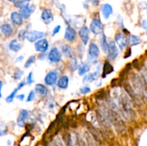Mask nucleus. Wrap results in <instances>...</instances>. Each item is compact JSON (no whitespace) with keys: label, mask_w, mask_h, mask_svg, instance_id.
I'll use <instances>...</instances> for the list:
<instances>
[{"label":"nucleus","mask_w":147,"mask_h":146,"mask_svg":"<svg viewBox=\"0 0 147 146\" xmlns=\"http://www.w3.org/2000/svg\"><path fill=\"white\" fill-rule=\"evenodd\" d=\"M90 70V67L87 63H82L78 67V72L80 76H84L85 74H87Z\"/></svg>","instance_id":"obj_25"},{"label":"nucleus","mask_w":147,"mask_h":146,"mask_svg":"<svg viewBox=\"0 0 147 146\" xmlns=\"http://www.w3.org/2000/svg\"><path fill=\"white\" fill-rule=\"evenodd\" d=\"M24 1H32V0H24Z\"/></svg>","instance_id":"obj_51"},{"label":"nucleus","mask_w":147,"mask_h":146,"mask_svg":"<svg viewBox=\"0 0 147 146\" xmlns=\"http://www.w3.org/2000/svg\"><path fill=\"white\" fill-rule=\"evenodd\" d=\"M131 87L133 88V90H134L135 92L136 93V94H139V95L144 96L146 97V94L144 92H146V90L144 89L143 87V82H142V80L139 77V76L138 74H135L134 72H132V74H131Z\"/></svg>","instance_id":"obj_2"},{"label":"nucleus","mask_w":147,"mask_h":146,"mask_svg":"<svg viewBox=\"0 0 147 146\" xmlns=\"http://www.w3.org/2000/svg\"><path fill=\"white\" fill-rule=\"evenodd\" d=\"M88 57H90V60H96L100 54V50H99L98 46L95 43H90L88 47Z\"/></svg>","instance_id":"obj_12"},{"label":"nucleus","mask_w":147,"mask_h":146,"mask_svg":"<svg viewBox=\"0 0 147 146\" xmlns=\"http://www.w3.org/2000/svg\"><path fill=\"white\" fill-rule=\"evenodd\" d=\"M142 27H143L144 29H145V30L146 29L147 25H146V19H144V20H143V21H142Z\"/></svg>","instance_id":"obj_47"},{"label":"nucleus","mask_w":147,"mask_h":146,"mask_svg":"<svg viewBox=\"0 0 147 146\" xmlns=\"http://www.w3.org/2000/svg\"><path fill=\"white\" fill-rule=\"evenodd\" d=\"M10 19H11L13 24H16V25L20 26L23 23V18L22 17L20 12H17V11H13V12H11V15H10Z\"/></svg>","instance_id":"obj_20"},{"label":"nucleus","mask_w":147,"mask_h":146,"mask_svg":"<svg viewBox=\"0 0 147 146\" xmlns=\"http://www.w3.org/2000/svg\"><path fill=\"white\" fill-rule=\"evenodd\" d=\"M23 74H24V72H23V70H22L20 68H17L15 71H14V79H15L16 80H21Z\"/></svg>","instance_id":"obj_33"},{"label":"nucleus","mask_w":147,"mask_h":146,"mask_svg":"<svg viewBox=\"0 0 147 146\" xmlns=\"http://www.w3.org/2000/svg\"><path fill=\"white\" fill-rule=\"evenodd\" d=\"M35 92H34V90H31V91L29 92L28 94V96L27 97V100H26V101L27 102H32L33 101V100H34V98H35Z\"/></svg>","instance_id":"obj_36"},{"label":"nucleus","mask_w":147,"mask_h":146,"mask_svg":"<svg viewBox=\"0 0 147 146\" xmlns=\"http://www.w3.org/2000/svg\"><path fill=\"white\" fill-rule=\"evenodd\" d=\"M26 82L28 85H31L32 83L34 82V74H33V72L31 71L30 72V73L27 75V78H26Z\"/></svg>","instance_id":"obj_35"},{"label":"nucleus","mask_w":147,"mask_h":146,"mask_svg":"<svg viewBox=\"0 0 147 146\" xmlns=\"http://www.w3.org/2000/svg\"><path fill=\"white\" fill-rule=\"evenodd\" d=\"M36 57L34 55H31L28 59L27 60V61L24 63V67L25 68H29V67H31L34 62H35Z\"/></svg>","instance_id":"obj_31"},{"label":"nucleus","mask_w":147,"mask_h":146,"mask_svg":"<svg viewBox=\"0 0 147 146\" xmlns=\"http://www.w3.org/2000/svg\"><path fill=\"white\" fill-rule=\"evenodd\" d=\"M25 4H26V1H24V0H20V1H16L15 2H14V5H15V7L20 9Z\"/></svg>","instance_id":"obj_38"},{"label":"nucleus","mask_w":147,"mask_h":146,"mask_svg":"<svg viewBox=\"0 0 147 146\" xmlns=\"http://www.w3.org/2000/svg\"><path fill=\"white\" fill-rule=\"evenodd\" d=\"M7 129L5 126H0V137L4 136V135L7 134Z\"/></svg>","instance_id":"obj_40"},{"label":"nucleus","mask_w":147,"mask_h":146,"mask_svg":"<svg viewBox=\"0 0 147 146\" xmlns=\"http://www.w3.org/2000/svg\"><path fill=\"white\" fill-rule=\"evenodd\" d=\"M57 87L62 90H65L69 85V77L67 75H63L57 80Z\"/></svg>","instance_id":"obj_17"},{"label":"nucleus","mask_w":147,"mask_h":146,"mask_svg":"<svg viewBox=\"0 0 147 146\" xmlns=\"http://www.w3.org/2000/svg\"><path fill=\"white\" fill-rule=\"evenodd\" d=\"M0 29H1V33L7 37H11L13 34V27L10 24H9V23L3 24L0 27Z\"/></svg>","instance_id":"obj_18"},{"label":"nucleus","mask_w":147,"mask_h":146,"mask_svg":"<svg viewBox=\"0 0 147 146\" xmlns=\"http://www.w3.org/2000/svg\"><path fill=\"white\" fill-rule=\"evenodd\" d=\"M49 42L46 39H40L34 43V49L37 52L45 53L48 50Z\"/></svg>","instance_id":"obj_8"},{"label":"nucleus","mask_w":147,"mask_h":146,"mask_svg":"<svg viewBox=\"0 0 147 146\" xmlns=\"http://www.w3.org/2000/svg\"><path fill=\"white\" fill-rule=\"evenodd\" d=\"M9 48L14 52H18L22 48V45L19 42L18 40H12L9 44Z\"/></svg>","instance_id":"obj_24"},{"label":"nucleus","mask_w":147,"mask_h":146,"mask_svg":"<svg viewBox=\"0 0 147 146\" xmlns=\"http://www.w3.org/2000/svg\"><path fill=\"white\" fill-rule=\"evenodd\" d=\"M90 30L94 34H100L103 33V25L101 21L98 18H94L90 24Z\"/></svg>","instance_id":"obj_4"},{"label":"nucleus","mask_w":147,"mask_h":146,"mask_svg":"<svg viewBox=\"0 0 147 146\" xmlns=\"http://www.w3.org/2000/svg\"><path fill=\"white\" fill-rule=\"evenodd\" d=\"M90 92V87L89 86L85 85L80 88V92L82 94H86Z\"/></svg>","instance_id":"obj_37"},{"label":"nucleus","mask_w":147,"mask_h":146,"mask_svg":"<svg viewBox=\"0 0 147 146\" xmlns=\"http://www.w3.org/2000/svg\"><path fill=\"white\" fill-rule=\"evenodd\" d=\"M47 58L52 63H58L62 59V54L57 47H53L49 52Z\"/></svg>","instance_id":"obj_6"},{"label":"nucleus","mask_w":147,"mask_h":146,"mask_svg":"<svg viewBox=\"0 0 147 146\" xmlns=\"http://www.w3.org/2000/svg\"><path fill=\"white\" fill-rule=\"evenodd\" d=\"M131 48H130V49H129V50H128V51L126 52V53L125 54L124 57H124L125 59H127L128 57H131Z\"/></svg>","instance_id":"obj_44"},{"label":"nucleus","mask_w":147,"mask_h":146,"mask_svg":"<svg viewBox=\"0 0 147 146\" xmlns=\"http://www.w3.org/2000/svg\"><path fill=\"white\" fill-rule=\"evenodd\" d=\"M119 104L121 113L123 117L128 120H131L134 118V110L130 97L126 92H121L119 97Z\"/></svg>","instance_id":"obj_1"},{"label":"nucleus","mask_w":147,"mask_h":146,"mask_svg":"<svg viewBox=\"0 0 147 146\" xmlns=\"http://www.w3.org/2000/svg\"><path fill=\"white\" fill-rule=\"evenodd\" d=\"M78 33L83 45H87L90 39V29L88 27L84 26L79 30Z\"/></svg>","instance_id":"obj_11"},{"label":"nucleus","mask_w":147,"mask_h":146,"mask_svg":"<svg viewBox=\"0 0 147 146\" xmlns=\"http://www.w3.org/2000/svg\"><path fill=\"white\" fill-rule=\"evenodd\" d=\"M2 86H3V82L2 81L0 80V98L1 97V89H2Z\"/></svg>","instance_id":"obj_49"},{"label":"nucleus","mask_w":147,"mask_h":146,"mask_svg":"<svg viewBox=\"0 0 147 146\" xmlns=\"http://www.w3.org/2000/svg\"><path fill=\"white\" fill-rule=\"evenodd\" d=\"M115 43L119 46L121 50H124L128 44L127 38L124 34H121V33H118L115 37Z\"/></svg>","instance_id":"obj_10"},{"label":"nucleus","mask_w":147,"mask_h":146,"mask_svg":"<svg viewBox=\"0 0 147 146\" xmlns=\"http://www.w3.org/2000/svg\"><path fill=\"white\" fill-rule=\"evenodd\" d=\"M55 146H64L63 142L60 140V137H57L55 140Z\"/></svg>","instance_id":"obj_41"},{"label":"nucleus","mask_w":147,"mask_h":146,"mask_svg":"<svg viewBox=\"0 0 147 146\" xmlns=\"http://www.w3.org/2000/svg\"><path fill=\"white\" fill-rule=\"evenodd\" d=\"M16 98L18 99L20 101H23V100H24V97H25V95H24V94H18V95H16Z\"/></svg>","instance_id":"obj_43"},{"label":"nucleus","mask_w":147,"mask_h":146,"mask_svg":"<svg viewBox=\"0 0 147 146\" xmlns=\"http://www.w3.org/2000/svg\"><path fill=\"white\" fill-rule=\"evenodd\" d=\"M23 60H24V56H23V55H20V56H19V57H17V58H16L15 62L16 63H18V62H20L22 61Z\"/></svg>","instance_id":"obj_46"},{"label":"nucleus","mask_w":147,"mask_h":146,"mask_svg":"<svg viewBox=\"0 0 147 146\" xmlns=\"http://www.w3.org/2000/svg\"><path fill=\"white\" fill-rule=\"evenodd\" d=\"M45 35V33L41 31H37V30H31L30 31H27L26 34L25 39H27V41L30 42H35L37 40L43 38Z\"/></svg>","instance_id":"obj_7"},{"label":"nucleus","mask_w":147,"mask_h":146,"mask_svg":"<svg viewBox=\"0 0 147 146\" xmlns=\"http://www.w3.org/2000/svg\"><path fill=\"white\" fill-rule=\"evenodd\" d=\"M76 37H77V31H76V29L70 26H67L65 31V40L68 42H73L76 40Z\"/></svg>","instance_id":"obj_14"},{"label":"nucleus","mask_w":147,"mask_h":146,"mask_svg":"<svg viewBox=\"0 0 147 146\" xmlns=\"http://www.w3.org/2000/svg\"><path fill=\"white\" fill-rule=\"evenodd\" d=\"M29 115L28 110H25V109H22L20 111V114H19L17 120V123L19 127H24L26 125V120L27 119Z\"/></svg>","instance_id":"obj_13"},{"label":"nucleus","mask_w":147,"mask_h":146,"mask_svg":"<svg viewBox=\"0 0 147 146\" xmlns=\"http://www.w3.org/2000/svg\"><path fill=\"white\" fill-rule=\"evenodd\" d=\"M47 103H48V108L52 110V109L55 108V102H51V101H48L47 100Z\"/></svg>","instance_id":"obj_45"},{"label":"nucleus","mask_w":147,"mask_h":146,"mask_svg":"<svg viewBox=\"0 0 147 146\" xmlns=\"http://www.w3.org/2000/svg\"><path fill=\"white\" fill-rule=\"evenodd\" d=\"M101 12L103 17L106 19H109L111 15L113 14V8H112L111 5H110L109 4H103L101 7Z\"/></svg>","instance_id":"obj_19"},{"label":"nucleus","mask_w":147,"mask_h":146,"mask_svg":"<svg viewBox=\"0 0 147 146\" xmlns=\"http://www.w3.org/2000/svg\"><path fill=\"white\" fill-rule=\"evenodd\" d=\"M7 1H10V2H15V1H17V0H7Z\"/></svg>","instance_id":"obj_50"},{"label":"nucleus","mask_w":147,"mask_h":146,"mask_svg":"<svg viewBox=\"0 0 147 146\" xmlns=\"http://www.w3.org/2000/svg\"><path fill=\"white\" fill-rule=\"evenodd\" d=\"M102 35L100 37V47H101L102 50L103 52H106V50H107V47H108V41H107V37H106V34L104 33H102Z\"/></svg>","instance_id":"obj_29"},{"label":"nucleus","mask_w":147,"mask_h":146,"mask_svg":"<svg viewBox=\"0 0 147 146\" xmlns=\"http://www.w3.org/2000/svg\"><path fill=\"white\" fill-rule=\"evenodd\" d=\"M34 91L35 92V94H37L39 97H44L48 93V89L47 88V87L45 84H41V83H38L34 87Z\"/></svg>","instance_id":"obj_16"},{"label":"nucleus","mask_w":147,"mask_h":146,"mask_svg":"<svg viewBox=\"0 0 147 146\" xmlns=\"http://www.w3.org/2000/svg\"><path fill=\"white\" fill-rule=\"evenodd\" d=\"M106 52H107V58L109 60H114L117 58V57L119 56V52L114 41L110 40L108 42Z\"/></svg>","instance_id":"obj_3"},{"label":"nucleus","mask_w":147,"mask_h":146,"mask_svg":"<svg viewBox=\"0 0 147 146\" xmlns=\"http://www.w3.org/2000/svg\"><path fill=\"white\" fill-rule=\"evenodd\" d=\"M19 90H17V87H16L15 89H14V90H13V91L11 92L10 93V94H9L7 97H6V99H5L6 102H7V103L11 102L14 100V99L15 98L16 95H17V92Z\"/></svg>","instance_id":"obj_30"},{"label":"nucleus","mask_w":147,"mask_h":146,"mask_svg":"<svg viewBox=\"0 0 147 146\" xmlns=\"http://www.w3.org/2000/svg\"><path fill=\"white\" fill-rule=\"evenodd\" d=\"M35 10V6L34 5H30L28 3H26L25 4L22 6L20 8V12L22 17L24 19H27L30 17L32 14H33Z\"/></svg>","instance_id":"obj_5"},{"label":"nucleus","mask_w":147,"mask_h":146,"mask_svg":"<svg viewBox=\"0 0 147 146\" xmlns=\"http://www.w3.org/2000/svg\"><path fill=\"white\" fill-rule=\"evenodd\" d=\"M78 62L77 58L72 57L69 62V69L71 72H75L78 70Z\"/></svg>","instance_id":"obj_28"},{"label":"nucleus","mask_w":147,"mask_h":146,"mask_svg":"<svg viewBox=\"0 0 147 146\" xmlns=\"http://www.w3.org/2000/svg\"><path fill=\"white\" fill-rule=\"evenodd\" d=\"M57 80H58V74L57 72L52 70L49 72L47 73V74L45 77V83L48 86H53L57 83Z\"/></svg>","instance_id":"obj_9"},{"label":"nucleus","mask_w":147,"mask_h":146,"mask_svg":"<svg viewBox=\"0 0 147 146\" xmlns=\"http://www.w3.org/2000/svg\"><path fill=\"white\" fill-rule=\"evenodd\" d=\"M128 44L130 46H136L142 43V39L139 36L134 35V34H130L129 36V38L127 39Z\"/></svg>","instance_id":"obj_23"},{"label":"nucleus","mask_w":147,"mask_h":146,"mask_svg":"<svg viewBox=\"0 0 147 146\" xmlns=\"http://www.w3.org/2000/svg\"><path fill=\"white\" fill-rule=\"evenodd\" d=\"M84 137L86 139L88 146H98L96 141L93 139V137H92L91 135L89 133L86 132L84 133Z\"/></svg>","instance_id":"obj_27"},{"label":"nucleus","mask_w":147,"mask_h":146,"mask_svg":"<svg viewBox=\"0 0 147 146\" xmlns=\"http://www.w3.org/2000/svg\"><path fill=\"white\" fill-rule=\"evenodd\" d=\"M27 30L24 29H20L18 31V34H17V37L20 41H23L25 39L26 34H27Z\"/></svg>","instance_id":"obj_32"},{"label":"nucleus","mask_w":147,"mask_h":146,"mask_svg":"<svg viewBox=\"0 0 147 146\" xmlns=\"http://www.w3.org/2000/svg\"><path fill=\"white\" fill-rule=\"evenodd\" d=\"M90 2L93 4V5L97 6L98 4V0H90Z\"/></svg>","instance_id":"obj_48"},{"label":"nucleus","mask_w":147,"mask_h":146,"mask_svg":"<svg viewBox=\"0 0 147 146\" xmlns=\"http://www.w3.org/2000/svg\"><path fill=\"white\" fill-rule=\"evenodd\" d=\"M25 84H26V82L24 81H22V82H20V83H19L18 84V86H17V90H21L22 88H23V87H24V86H25Z\"/></svg>","instance_id":"obj_42"},{"label":"nucleus","mask_w":147,"mask_h":146,"mask_svg":"<svg viewBox=\"0 0 147 146\" xmlns=\"http://www.w3.org/2000/svg\"><path fill=\"white\" fill-rule=\"evenodd\" d=\"M100 74H99V72H95L93 73H89V74H85L84 77H83V83H88V82H92L95 81V80H97L98 77H99Z\"/></svg>","instance_id":"obj_22"},{"label":"nucleus","mask_w":147,"mask_h":146,"mask_svg":"<svg viewBox=\"0 0 147 146\" xmlns=\"http://www.w3.org/2000/svg\"><path fill=\"white\" fill-rule=\"evenodd\" d=\"M76 144L77 146H86V142L84 141V139L81 136L79 135H76Z\"/></svg>","instance_id":"obj_34"},{"label":"nucleus","mask_w":147,"mask_h":146,"mask_svg":"<svg viewBox=\"0 0 147 146\" xmlns=\"http://www.w3.org/2000/svg\"><path fill=\"white\" fill-rule=\"evenodd\" d=\"M114 71V67L109 62L106 61L103 64V72H102V77L105 78L107 75L111 74Z\"/></svg>","instance_id":"obj_21"},{"label":"nucleus","mask_w":147,"mask_h":146,"mask_svg":"<svg viewBox=\"0 0 147 146\" xmlns=\"http://www.w3.org/2000/svg\"><path fill=\"white\" fill-rule=\"evenodd\" d=\"M60 29H61V26L60 25H57L55 27V28L53 30V36L56 35V34H58L60 32Z\"/></svg>","instance_id":"obj_39"},{"label":"nucleus","mask_w":147,"mask_h":146,"mask_svg":"<svg viewBox=\"0 0 147 146\" xmlns=\"http://www.w3.org/2000/svg\"><path fill=\"white\" fill-rule=\"evenodd\" d=\"M41 19L45 24H50L53 21V14L52 10L50 9H45L42 12Z\"/></svg>","instance_id":"obj_15"},{"label":"nucleus","mask_w":147,"mask_h":146,"mask_svg":"<svg viewBox=\"0 0 147 146\" xmlns=\"http://www.w3.org/2000/svg\"><path fill=\"white\" fill-rule=\"evenodd\" d=\"M62 52L63 53V54H64L66 57L71 58V57H73V48H72L70 45H68V44H64V45L62 47Z\"/></svg>","instance_id":"obj_26"}]
</instances>
